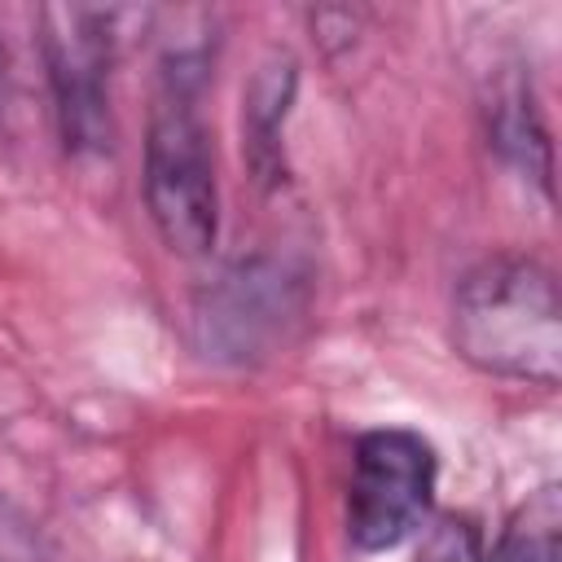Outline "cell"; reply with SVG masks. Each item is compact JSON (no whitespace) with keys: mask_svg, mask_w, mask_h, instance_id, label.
I'll use <instances>...</instances> for the list:
<instances>
[{"mask_svg":"<svg viewBox=\"0 0 562 562\" xmlns=\"http://www.w3.org/2000/svg\"><path fill=\"white\" fill-rule=\"evenodd\" d=\"M211 70V48L176 40L162 53V83L145 127V211L158 237L189 259L211 255L220 237V180L211 127L198 110Z\"/></svg>","mask_w":562,"mask_h":562,"instance_id":"6da1fadb","label":"cell"},{"mask_svg":"<svg viewBox=\"0 0 562 562\" xmlns=\"http://www.w3.org/2000/svg\"><path fill=\"white\" fill-rule=\"evenodd\" d=\"M0 562H18V558H9V549H0Z\"/></svg>","mask_w":562,"mask_h":562,"instance_id":"30bf717a","label":"cell"},{"mask_svg":"<svg viewBox=\"0 0 562 562\" xmlns=\"http://www.w3.org/2000/svg\"><path fill=\"white\" fill-rule=\"evenodd\" d=\"M0 101H4V57H0Z\"/></svg>","mask_w":562,"mask_h":562,"instance_id":"9c48e42d","label":"cell"},{"mask_svg":"<svg viewBox=\"0 0 562 562\" xmlns=\"http://www.w3.org/2000/svg\"><path fill=\"white\" fill-rule=\"evenodd\" d=\"M290 316V277L281 268H268L263 259L237 263L220 277L211 307L198 316L206 329V347L215 356L250 360L268 334H277Z\"/></svg>","mask_w":562,"mask_h":562,"instance_id":"5b68a950","label":"cell"},{"mask_svg":"<svg viewBox=\"0 0 562 562\" xmlns=\"http://www.w3.org/2000/svg\"><path fill=\"white\" fill-rule=\"evenodd\" d=\"M294 83H299L294 57L272 53L268 61H259V70L246 88V110H241L246 140L241 145H246V158L259 180H277V171H281V127H285V114L294 101Z\"/></svg>","mask_w":562,"mask_h":562,"instance_id":"8992f818","label":"cell"},{"mask_svg":"<svg viewBox=\"0 0 562 562\" xmlns=\"http://www.w3.org/2000/svg\"><path fill=\"white\" fill-rule=\"evenodd\" d=\"M492 145L531 180H540V189H549V140L544 127L536 119L531 92L527 83H509L496 92L492 105Z\"/></svg>","mask_w":562,"mask_h":562,"instance_id":"ba28073f","label":"cell"},{"mask_svg":"<svg viewBox=\"0 0 562 562\" xmlns=\"http://www.w3.org/2000/svg\"><path fill=\"white\" fill-rule=\"evenodd\" d=\"M487 562H562V496L553 483L531 492L509 514Z\"/></svg>","mask_w":562,"mask_h":562,"instance_id":"52a82bcc","label":"cell"},{"mask_svg":"<svg viewBox=\"0 0 562 562\" xmlns=\"http://www.w3.org/2000/svg\"><path fill=\"white\" fill-rule=\"evenodd\" d=\"M439 457L426 435L408 426L364 430L351 448L347 536L360 553L400 549L430 514Z\"/></svg>","mask_w":562,"mask_h":562,"instance_id":"3957f363","label":"cell"},{"mask_svg":"<svg viewBox=\"0 0 562 562\" xmlns=\"http://www.w3.org/2000/svg\"><path fill=\"white\" fill-rule=\"evenodd\" d=\"M452 347L479 373L558 386L562 378V303L558 281L527 255L474 263L452 294Z\"/></svg>","mask_w":562,"mask_h":562,"instance_id":"7a4b0ae2","label":"cell"},{"mask_svg":"<svg viewBox=\"0 0 562 562\" xmlns=\"http://www.w3.org/2000/svg\"><path fill=\"white\" fill-rule=\"evenodd\" d=\"M114 18L119 13L88 4L40 9V53L48 70L57 132L61 145L79 158L105 154L114 140V114H110Z\"/></svg>","mask_w":562,"mask_h":562,"instance_id":"277c9868","label":"cell"}]
</instances>
